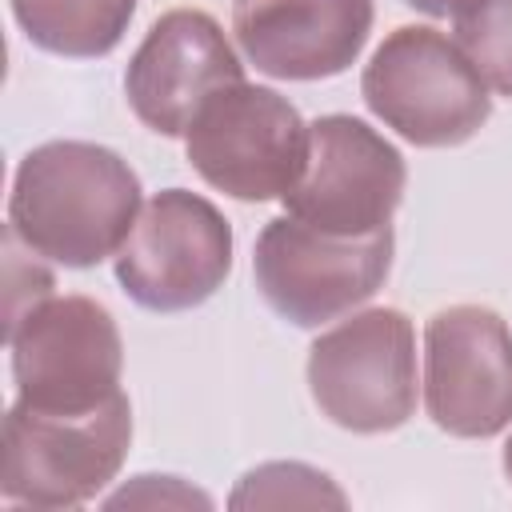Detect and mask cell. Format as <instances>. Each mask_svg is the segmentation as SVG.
Returning <instances> with one entry per match:
<instances>
[{"label":"cell","mask_w":512,"mask_h":512,"mask_svg":"<svg viewBox=\"0 0 512 512\" xmlns=\"http://www.w3.org/2000/svg\"><path fill=\"white\" fill-rule=\"evenodd\" d=\"M140 216V176L92 140H48L12 176L8 232L40 260L96 268L116 256Z\"/></svg>","instance_id":"cell-1"},{"label":"cell","mask_w":512,"mask_h":512,"mask_svg":"<svg viewBox=\"0 0 512 512\" xmlns=\"http://www.w3.org/2000/svg\"><path fill=\"white\" fill-rule=\"evenodd\" d=\"M360 96L416 148H456L492 116L488 80L452 36L428 24H404L380 40L360 72Z\"/></svg>","instance_id":"cell-2"},{"label":"cell","mask_w":512,"mask_h":512,"mask_svg":"<svg viewBox=\"0 0 512 512\" xmlns=\"http://www.w3.org/2000/svg\"><path fill=\"white\" fill-rule=\"evenodd\" d=\"M132 444V404L116 392L96 412H36L12 400L4 416L0 496L12 508H80L120 472Z\"/></svg>","instance_id":"cell-3"},{"label":"cell","mask_w":512,"mask_h":512,"mask_svg":"<svg viewBox=\"0 0 512 512\" xmlns=\"http://www.w3.org/2000/svg\"><path fill=\"white\" fill-rule=\"evenodd\" d=\"M320 416L356 436L396 432L416 412V328L400 308H364L308 348Z\"/></svg>","instance_id":"cell-4"},{"label":"cell","mask_w":512,"mask_h":512,"mask_svg":"<svg viewBox=\"0 0 512 512\" xmlns=\"http://www.w3.org/2000/svg\"><path fill=\"white\" fill-rule=\"evenodd\" d=\"M392 252V228L368 236H336L284 212L260 228L252 248V276L276 316L296 328H320L384 288Z\"/></svg>","instance_id":"cell-5"},{"label":"cell","mask_w":512,"mask_h":512,"mask_svg":"<svg viewBox=\"0 0 512 512\" xmlns=\"http://www.w3.org/2000/svg\"><path fill=\"white\" fill-rule=\"evenodd\" d=\"M16 400L36 412H96L120 388L124 340L92 296H48L8 324Z\"/></svg>","instance_id":"cell-6"},{"label":"cell","mask_w":512,"mask_h":512,"mask_svg":"<svg viewBox=\"0 0 512 512\" xmlns=\"http://www.w3.org/2000/svg\"><path fill=\"white\" fill-rule=\"evenodd\" d=\"M184 156L204 184L232 200H284L308 160V124L276 88L240 80L196 112L184 132Z\"/></svg>","instance_id":"cell-7"},{"label":"cell","mask_w":512,"mask_h":512,"mask_svg":"<svg viewBox=\"0 0 512 512\" xmlns=\"http://www.w3.org/2000/svg\"><path fill=\"white\" fill-rule=\"evenodd\" d=\"M128 300L148 312H188L212 300L232 272V224L188 188L156 192L112 256Z\"/></svg>","instance_id":"cell-8"},{"label":"cell","mask_w":512,"mask_h":512,"mask_svg":"<svg viewBox=\"0 0 512 512\" xmlns=\"http://www.w3.org/2000/svg\"><path fill=\"white\" fill-rule=\"evenodd\" d=\"M408 164L372 124L332 112L308 124V160L284 192V212L336 236H368L392 228L404 200Z\"/></svg>","instance_id":"cell-9"},{"label":"cell","mask_w":512,"mask_h":512,"mask_svg":"<svg viewBox=\"0 0 512 512\" xmlns=\"http://www.w3.org/2000/svg\"><path fill=\"white\" fill-rule=\"evenodd\" d=\"M424 408L460 440L512 424V328L484 304L440 308L424 324Z\"/></svg>","instance_id":"cell-10"},{"label":"cell","mask_w":512,"mask_h":512,"mask_svg":"<svg viewBox=\"0 0 512 512\" xmlns=\"http://www.w3.org/2000/svg\"><path fill=\"white\" fill-rule=\"evenodd\" d=\"M244 80V64L224 28L200 8H172L144 32L124 68L128 108L156 136H184L220 88Z\"/></svg>","instance_id":"cell-11"},{"label":"cell","mask_w":512,"mask_h":512,"mask_svg":"<svg viewBox=\"0 0 512 512\" xmlns=\"http://www.w3.org/2000/svg\"><path fill=\"white\" fill-rule=\"evenodd\" d=\"M372 20V0H232L236 44L272 80L348 72L368 44Z\"/></svg>","instance_id":"cell-12"},{"label":"cell","mask_w":512,"mask_h":512,"mask_svg":"<svg viewBox=\"0 0 512 512\" xmlns=\"http://www.w3.org/2000/svg\"><path fill=\"white\" fill-rule=\"evenodd\" d=\"M20 32L68 60H100L120 48L136 0H8Z\"/></svg>","instance_id":"cell-13"},{"label":"cell","mask_w":512,"mask_h":512,"mask_svg":"<svg viewBox=\"0 0 512 512\" xmlns=\"http://www.w3.org/2000/svg\"><path fill=\"white\" fill-rule=\"evenodd\" d=\"M228 508H348V492L312 464L268 460L236 480Z\"/></svg>","instance_id":"cell-14"},{"label":"cell","mask_w":512,"mask_h":512,"mask_svg":"<svg viewBox=\"0 0 512 512\" xmlns=\"http://www.w3.org/2000/svg\"><path fill=\"white\" fill-rule=\"evenodd\" d=\"M452 40L492 92L512 96V0H464L452 12Z\"/></svg>","instance_id":"cell-15"},{"label":"cell","mask_w":512,"mask_h":512,"mask_svg":"<svg viewBox=\"0 0 512 512\" xmlns=\"http://www.w3.org/2000/svg\"><path fill=\"white\" fill-rule=\"evenodd\" d=\"M104 508H212V496L192 488L180 476H132L128 484H120L116 492L104 496Z\"/></svg>","instance_id":"cell-16"},{"label":"cell","mask_w":512,"mask_h":512,"mask_svg":"<svg viewBox=\"0 0 512 512\" xmlns=\"http://www.w3.org/2000/svg\"><path fill=\"white\" fill-rule=\"evenodd\" d=\"M404 4L416 8V12H424V16H436V20H440V16H452L464 0H404Z\"/></svg>","instance_id":"cell-17"},{"label":"cell","mask_w":512,"mask_h":512,"mask_svg":"<svg viewBox=\"0 0 512 512\" xmlns=\"http://www.w3.org/2000/svg\"><path fill=\"white\" fill-rule=\"evenodd\" d=\"M504 476H508V484H512V436H508V444H504Z\"/></svg>","instance_id":"cell-18"}]
</instances>
